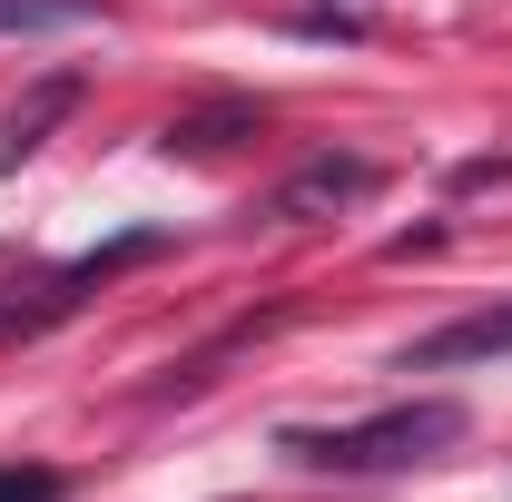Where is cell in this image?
Here are the masks:
<instances>
[{
    "mask_svg": "<svg viewBox=\"0 0 512 502\" xmlns=\"http://www.w3.org/2000/svg\"><path fill=\"white\" fill-rule=\"evenodd\" d=\"M463 434V404H384L365 424H335V434H286L296 463H316V473H404V463H424V453H444Z\"/></svg>",
    "mask_w": 512,
    "mask_h": 502,
    "instance_id": "1",
    "label": "cell"
},
{
    "mask_svg": "<svg viewBox=\"0 0 512 502\" xmlns=\"http://www.w3.org/2000/svg\"><path fill=\"white\" fill-rule=\"evenodd\" d=\"M365 188H375L365 158H316V168H296L276 188V217H316V207H345V197H365Z\"/></svg>",
    "mask_w": 512,
    "mask_h": 502,
    "instance_id": "2",
    "label": "cell"
},
{
    "mask_svg": "<svg viewBox=\"0 0 512 502\" xmlns=\"http://www.w3.org/2000/svg\"><path fill=\"white\" fill-rule=\"evenodd\" d=\"M473 355H512V315H473V325H444L414 345V365H473Z\"/></svg>",
    "mask_w": 512,
    "mask_h": 502,
    "instance_id": "3",
    "label": "cell"
},
{
    "mask_svg": "<svg viewBox=\"0 0 512 502\" xmlns=\"http://www.w3.org/2000/svg\"><path fill=\"white\" fill-rule=\"evenodd\" d=\"M0 502H60V473L50 463H0Z\"/></svg>",
    "mask_w": 512,
    "mask_h": 502,
    "instance_id": "4",
    "label": "cell"
},
{
    "mask_svg": "<svg viewBox=\"0 0 512 502\" xmlns=\"http://www.w3.org/2000/svg\"><path fill=\"white\" fill-rule=\"evenodd\" d=\"M50 20H79L69 0H0V30H50Z\"/></svg>",
    "mask_w": 512,
    "mask_h": 502,
    "instance_id": "5",
    "label": "cell"
}]
</instances>
